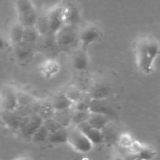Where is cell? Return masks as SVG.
<instances>
[{"label": "cell", "instance_id": "19", "mask_svg": "<svg viewBox=\"0 0 160 160\" xmlns=\"http://www.w3.org/2000/svg\"><path fill=\"white\" fill-rule=\"evenodd\" d=\"M24 27L17 20L14 21L10 26L9 31V38L12 46L17 45L23 40Z\"/></svg>", "mask_w": 160, "mask_h": 160}, {"label": "cell", "instance_id": "8", "mask_svg": "<svg viewBox=\"0 0 160 160\" xmlns=\"http://www.w3.org/2000/svg\"><path fill=\"white\" fill-rule=\"evenodd\" d=\"M43 119L36 112L22 118L17 133L25 138H31L38 128L43 123Z\"/></svg>", "mask_w": 160, "mask_h": 160}, {"label": "cell", "instance_id": "10", "mask_svg": "<svg viewBox=\"0 0 160 160\" xmlns=\"http://www.w3.org/2000/svg\"><path fill=\"white\" fill-rule=\"evenodd\" d=\"M13 48L16 60L21 65H26L31 62L36 52L35 45L23 40L13 45Z\"/></svg>", "mask_w": 160, "mask_h": 160}, {"label": "cell", "instance_id": "26", "mask_svg": "<svg viewBox=\"0 0 160 160\" xmlns=\"http://www.w3.org/2000/svg\"><path fill=\"white\" fill-rule=\"evenodd\" d=\"M84 92L85 91L80 88L78 85H70L67 88L64 93L74 104L81 98Z\"/></svg>", "mask_w": 160, "mask_h": 160}, {"label": "cell", "instance_id": "4", "mask_svg": "<svg viewBox=\"0 0 160 160\" xmlns=\"http://www.w3.org/2000/svg\"><path fill=\"white\" fill-rule=\"evenodd\" d=\"M71 65L74 72L76 73L78 81L88 79V73L89 70V60L88 57L87 50L77 47L72 51L71 55Z\"/></svg>", "mask_w": 160, "mask_h": 160}, {"label": "cell", "instance_id": "14", "mask_svg": "<svg viewBox=\"0 0 160 160\" xmlns=\"http://www.w3.org/2000/svg\"><path fill=\"white\" fill-rule=\"evenodd\" d=\"M22 117L17 109L11 111H0V121L13 133H17Z\"/></svg>", "mask_w": 160, "mask_h": 160}, {"label": "cell", "instance_id": "16", "mask_svg": "<svg viewBox=\"0 0 160 160\" xmlns=\"http://www.w3.org/2000/svg\"><path fill=\"white\" fill-rule=\"evenodd\" d=\"M77 128L88 138L89 141L93 144V145H100L104 143V137L102 131L94 127L91 126L87 121H84L83 123L77 125Z\"/></svg>", "mask_w": 160, "mask_h": 160}, {"label": "cell", "instance_id": "29", "mask_svg": "<svg viewBox=\"0 0 160 160\" xmlns=\"http://www.w3.org/2000/svg\"><path fill=\"white\" fill-rule=\"evenodd\" d=\"M6 47H7V42L3 36V34L0 33V51L6 49Z\"/></svg>", "mask_w": 160, "mask_h": 160}, {"label": "cell", "instance_id": "12", "mask_svg": "<svg viewBox=\"0 0 160 160\" xmlns=\"http://www.w3.org/2000/svg\"><path fill=\"white\" fill-rule=\"evenodd\" d=\"M45 17L49 30L50 32L55 34L63 25H64L62 3H58L50 7L45 12Z\"/></svg>", "mask_w": 160, "mask_h": 160}, {"label": "cell", "instance_id": "27", "mask_svg": "<svg viewBox=\"0 0 160 160\" xmlns=\"http://www.w3.org/2000/svg\"><path fill=\"white\" fill-rule=\"evenodd\" d=\"M134 140L135 139H133V137L130 134L122 133V134H119L116 144H117L119 148H122V149H123L124 151L127 152V150L131 146ZM127 155H128V152H127Z\"/></svg>", "mask_w": 160, "mask_h": 160}, {"label": "cell", "instance_id": "5", "mask_svg": "<svg viewBox=\"0 0 160 160\" xmlns=\"http://www.w3.org/2000/svg\"><path fill=\"white\" fill-rule=\"evenodd\" d=\"M102 30L97 23L87 22L78 27V44L79 47L87 50L88 47L99 42L102 38Z\"/></svg>", "mask_w": 160, "mask_h": 160}, {"label": "cell", "instance_id": "18", "mask_svg": "<svg viewBox=\"0 0 160 160\" xmlns=\"http://www.w3.org/2000/svg\"><path fill=\"white\" fill-rule=\"evenodd\" d=\"M52 107L55 111L64 110V109H70L73 106V102L67 98L64 92L58 93L52 98L50 102Z\"/></svg>", "mask_w": 160, "mask_h": 160}, {"label": "cell", "instance_id": "21", "mask_svg": "<svg viewBox=\"0 0 160 160\" xmlns=\"http://www.w3.org/2000/svg\"><path fill=\"white\" fill-rule=\"evenodd\" d=\"M67 133H68L67 128L63 127V128H59L50 133L47 142L51 144H55V145L67 143Z\"/></svg>", "mask_w": 160, "mask_h": 160}, {"label": "cell", "instance_id": "24", "mask_svg": "<svg viewBox=\"0 0 160 160\" xmlns=\"http://www.w3.org/2000/svg\"><path fill=\"white\" fill-rule=\"evenodd\" d=\"M157 152L153 147L144 144V147L133 156L136 159H152L156 156Z\"/></svg>", "mask_w": 160, "mask_h": 160}, {"label": "cell", "instance_id": "28", "mask_svg": "<svg viewBox=\"0 0 160 160\" xmlns=\"http://www.w3.org/2000/svg\"><path fill=\"white\" fill-rule=\"evenodd\" d=\"M89 111H85V110H78V109H75L73 108V112H72V123L75 124L77 126L79 123H83V122L86 121L89 117Z\"/></svg>", "mask_w": 160, "mask_h": 160}, {"label": "cell", "instance_id": "1", "mask_svg": "<svg viewBox=\"0 0 160 160\" xmlns=\"http://www.w3.org/2000/svg\"><path fill=\"white\" fill-rule=\"evenodd\" d=\"M135 63L140 72L146 75L152 73L155 62L160 55V43L152 35H141L133 42Z\"/></svg>", "mask_w": 160, "mask_h": 160}, {"label": "cell", "instance_id": "2", "mask_svg": "<svg viewBox=\"0 0 160 160\" xmlns=\"http://www.w3.org/2000/svg\"><path fill=\"white\" fill-rule=\"evenodd\" d=\"M78 27L64 24L55 33V39L60 51L71 52L77 48L78 44Z\"/></svg>", "mask_w": 160, "mask_h": 160}, {"label": "cell", "instance_id": "23", "mask_svg": "<svg viewBox=\"0 0 160 160\" xmlns=\"http://www.w3.org/2000/svg\"><path fill=\"white\" fill-rule=\"evenodd\" d=\"M40 35V33L39 32V31H38L35 25L24 27L23 41H25L28 43L33 44V45H35V43L39 40Z\"/></svg>", "mask_w": 160, "mask_h": 160}, {"label": "cell", "instance_id": "9", "mask_svg": "<svg viewBox=\"0 0 160 160\" xmlns=\"http://www.w3.org/2000/svg\"><path fill=\"white\" fill-rule=\"evenodd\" d=\"M35 48L36 52L43 53L48 56V58H53L52 54L61 52L55 39V34L51 32L41 34L39 40L35 43Z\"/></svg>", "mask_w": 160, "mask_h": 160}, {"label": "cell", "instance_id": "11", "mask_svg": "<svg viewBox=\"0 0 160 160\" xmlns=\"http://www.w3.org/2000/svg\"><path fill=\"white\" fill-rule=\"evenodd\" d=\"M109 98L92 99L89 106V112L107 116L110 119L118 118V109L114 103L108 99Z\"/></svg>", "mask_w": 160, "mask_h": 160}, {"label": "cell", "instance_id": "25", "mask_svg": "<svg viewBox=\"0 0 160 160\" xmlns=\"http://www.w3.org/2000/svg\"><path fill=\"white\" fill-rule=\"evenodd\" d=\"M50 131L46 128L44 123L38 128L37 131L35 132L31 137V140L33 141L35 143H42V142H47L49 134H50Z\"/></svg>", "mask_w": 160, "mask_h": 160}, {"label": "cell", "instance_id": "20", "mask_svg": "<svg viewBox=\"0 0 160 160\" xmlns=\"http://www.w3.org/2000/svg\"><path fill=\"white\" fill-rule=\"evenodd\" d=\"M110 120H111V119L107 117V116L90 112L89 117H88L86 121L91 126L102 131L110 123Z\"/></svg>", "mask_w": 160, "mask_h": 160}, {"label": "cell", "instance_id": "22", "mask_svg": "<svg viewBox=\"0 0 160 160\" xmlns=\"http://www.w3.org/2000/svg\"><path fill=\"white\" fill-rule=\"evenodd\" d=\"M102 134L104 137V143H106L108 145H113L116 144L119 138V133L111 122L102 130Z\"/></svg>", "mask_w": 160, "mask_h": 160}, {"label": "cell", "instance_id": "15", "mask_svg": "<svg viewBox=\"0 0 160 160\" xmlns=\"http://www.w3.org/2000/svg\"><path fill=\"white\" fill-rule=\"evenodd\" d=\"M86 92L89 93L92 99L109 98L111 95V88L107 83L100 81H96L89 84Z\"/></svg>", "mask_w": 160, "mask_h": 160}, {"label": "cell", "instance_id": "6", "mask_svg": "<svg viewBox=\"0 0 160 160\" xmlns=\"http://www.w3.org/2000/svg\"><path fill=\"white\" fill-rule=\"evenodd\" d=\"M67 143L75 151L79 153H88L93 149V144L76 126L72 129L67 128Z\"/></svg>", "mask_w": 160, "mask_h": 160}, {"label": "cell", "instance_id": "7", "mask_svg": "<svg viewBox=\"0 0 160 160\" xmlns=\"http://www.w3.org/2000/svg\"><path fill=\"white\" fill-rule=\"evenodd\" d=\"M18 106V90L11 84H4L0 89V111H11Z\"/></svg>", "mask_w": 160, "mask_h": 160}, {"label": "cell", "instance_id": "3", "mask_svg": "<svg viewBox=\"0 0 160 160\" xmlns=\"http://www.w3.org/2000/svg\"><path fill=\"white\" fill-rule=\"evenodd\" d=\"M14 6L17 21L24 27L35 24L39 14L31 0H14Z\"/></svg>", "mask_w": 160, "mask_h": 160}, {"label": "cell", "instance_id": "13", "mask_svg": "<svg viewBox=\"0 0 160 160\" xmlns=\"http://www.w3.org/2000/svg\"><path fill=\"white\" fill-rule=\"evenodd\" d=\"M64 24L79 26L81 22V12L74 0H62Z\"/></svg>", "mask_w": 160, "mask_h": 160}, {"label": "cell", "instance_id": "17", "mask_svg": "<svg viewBox=\"0 0 160 160\" xmlns=\"http://www.w3.org/2000/svg\"><path fill=\"white\" fill-rule=\"evenodd\" d=\"M61 70L60 64L54 58H48L39 65V70L45 78H51Z\"/></svg>", "mask_w": 160, "mask_h": 160}]
</instances>
